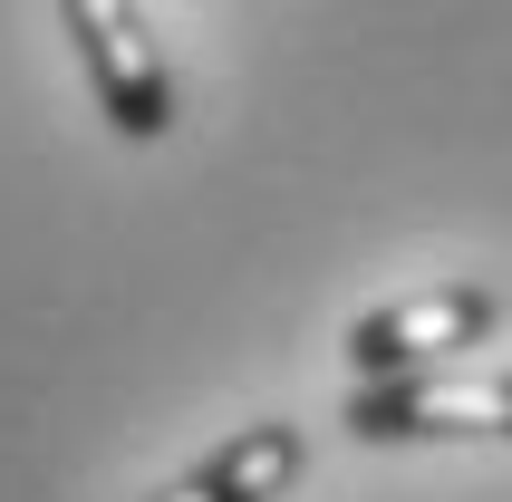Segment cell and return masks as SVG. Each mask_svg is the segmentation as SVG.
Masks as SVG:
<instances>
[{"instance_id":"cell-1","label":"cell","mask_w":512,"mask_h":502,"mask_svg":"<svg viewBox=\"0 0 512 502\" xmlns=\"http://www.w3.org/2000/svg\"><path fill=\"white\" fill-rule=\"evenodd\" d=\"M348 435L426 445V435H512V367H426L348 396Z\"/></svg>"},{"instance_id":"cell-2","label":"cell","mask_w":512,"mask_h":502,"mask_svg":"<svg viewBox=\"0 0 512 502\" xmlns=\"http://www.w3.org/2000/svg\"><path fill=\"white\" fill-rule=\"evenodd\" d=\"M68 10V39L87 58V87H97V116H107L116 136L155 145L174 126V78L165 58H155V29H145L136 0H58Z\"/></svg>"},{"instance_id":"cell-3","label":"cell","mask_w":512,"mask_h":502,"mask_svg":"<svg viewBox=\"0 0 512 502\" xmlns=\"http://www.w3.org/2000/svg\"><path fill=\"white\" fill-rule=\"evenodd\" d=\"M493 338V290H474V280H445V290H416V300H387L368 309L358 329H348V367L358 377H426V367H445L455 348H484Z\"/></svg>"},{"instance_id":"cell-4","label":"cell","mask_w":512,"mask_h":502,"mask_svg":"<svg viewBox=\"0 0 512 502\" xmlns=\"http://www.w3.org/2000/svg\"><path fill=\"white\" fill-rule=\"evenodd\" d=\"M310 445H300V425H242L232 445H213L194 474H174L155 502H281L300 483Z\"/></svg>"}]
</instances>
